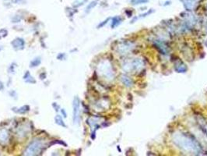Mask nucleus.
Here are the masks:
<instances>
[{
  "label": "nucleus",
  "instance_id": "nucleus-1",
  "mask_svg": "<svg viewBox=\"0 0 207 156\" xmlns=\"http://www.w3.org/2000/svg\"><path fill=\"white\" fill-rule=\"evenodd\" d=\"M172 141L179 149L186 153L199 155L203 153L200 143L191 134L184 132L177 131L173 133Z\"/></svg>",
  "mask_w": 207,
  "mask_h": 156
},
{
  "label": "nucleus",
  "instance_id": "nucleus-2",
  "mask_svg": "<svg viewBox=\"0 0 207 156\" xmlns=\"http://www.w3.org/2000/svg\"><path fill=\"white\" fill-rule=\"evenodd\" d=\"M98 71L99 75L106 81H111L114 78L112 65L108 60H103L99 63L98 66Z\"/></svg>",
  "mask_w": 207,
  "mask_h": 156
},
{
  "label": "nucleus",
  "instance_id": "nucleus-3",
  "mask_svg": "<svg viewBox=\"0 0 207 156\" xmlns=\"http://www.w3.org/2000/svg\"><path fill=\"white\" fill-rule=\"evenodd\" d=\"M144 67V62L139 58L133 59L122 64V69L126 73H136L142 70Z\"/></svg>",
  "mask_w": 207,
  "mask_h": 156
},
{
  "label": "nucleus",
  "instance_id": "nucleus-4",
  "mask_svg": "<svg viewBox=\"0 0 207 156\" xmlns=\"http://www.w3.org/2000/svg\"><path fill=\"white\" fill-rule=\"evenodd\" d=\"M43 148V142L39 140H35L28 145L24 152V155H38Z\"/></svg>",
  "mask_w": 207,
  "mask_h": 156
},
{
  "label": "nucleus",
  "instance_id": "nucleus-5",
  "mask_svg": "<svg viewBox=\"0 0 207 156\" xmlns=\"http://www.w3.org/2000/svg\"><path fill=\"white\" fill-rule=\"evenodd\" d=\"M79 106H80V101H79L78 97H75L73 101V122L75 124H78L79 122Z\"/></svg>",
  "mask_w": 207,
  "mask_h": 156
},
{
  "label": "nucleus",
  "instance_id": "nucleus-6",
  "mask_svg": "<svg viewBox=\"0 0 207 156\" xmlns=\"http://www.w3.org/2000/svg\"><path fill=\"white\" fill-rule=\"evenodd\" d=\"M134 48V44L130 41H125L121 43L118 47V52L120 55H126L129 54Z\"/></svg>",
  "mask_w": 207,
  "mask_h": 156
},
{
  "label": "nucleus",
  "instance_id": "nucleus-7",
  "mask_svg": "<svg viewBox=\"0 0 207 156\" xmlns=\"http://www.w3.org/2000/svg\"><path fill=\"white\" fill-rule=\"evenodd\" d=\"M196 121L198 123L199 127L200 130L203 131L207 138V121L205 118H203L202 116H197L196 117Z\"/></svg>",
  "mask_w": 207,
  "mask_h": 156
},
{
  "label": "nucleus",
  "instance_id": "nucleus-8",
  "mask_svg": "<svg viewBox=\"0 0 207 156\" xmlns=\"http://www.w3.org/2000/svg\"><path fill=\"white\" fill-rule=\"evenodd\" d=\"M11 44L13 47L16 49V50H22L24 49L25 47V42L24 40L20 38H17V39H14L13 41L11 42Z\"/></svg>",
  "mask_w": 207,
  "mask_h": 156
},
{
  "label": "nucleus",
  "instance_id": "nucleus-9",
  "mask_svg": "<svg viewBox=\"0 0 207 156\" xmlns=\"http://www.w3.org/2000/svg\"><path fill=\"white\" fill-rule=\"evenodd\" d=\"M174 69L178 73H185L187 71L188 67L181 60H178L177 62H175Z\"/></svg>",
  "mask_w": 207,
  "mask_h": 156
},
{
  "label": "nucleus",
  "instance_id": "nucleus-10",
  "mask_svg": "<svg viewBox=\"0 0 207 156\" xmlns=\"http://www.w3.org/2000/svg\"><path fill=\"white\" fill-rule=\"evenodd\" d=\"M9 134L6 130H2L0 131V143L3 144H6L9 141Z\"/></svg>",
  "mask_w": 207,
  "mask_h": 156
},
{
  "label": "nucleus",
  "instance_id": "nucleus-11",
  "mask_svg": "<svg viewBox=\"0 0 207 156\" xmlns=\"http://www.w3.org/2000/svg\"><path fill=\"white\" fill-rule=\"evenodd\" d=\"M121 81L122 83L126 87H131L133 85V81L129 77L126 75H122L121 77Z\"/></svg>",
  "mask_w": 207,
  "mask_h": 156
},
{
  "label": "nucleus",
  "instance_id": "nucleus-12",
  "mask_svg": "<svg viewBox=\"0 0 207 156\" xmlns=\"http://www.w3.org/2000/svg\"><path fill=\"white\" fill-rule=\"evenodd\" d=\"M122 22V18L121 17H114L112 18V21H111V28H114L116 27H118L119 25L121 24V23Z\"/></svg>",
  "mask_w": 207,
  "mask_h": 156
},
{
  "label": "nucleus",
  "instance_id": "nucleus-13",
  "mask_svg": "<svg viewBox=\"0 0 207 156\" xmlns=\"http://www.w3.org/2000/svg\"><path fill=\"white\" fill-rule=\"evenodd\" d=\"M13 110L19 114H25V113H27L28 112H29L30 107H29V106H22V107L17 109V110H15V109H13Z\"/></svg>",
  "mask_w": 207,
  "mask_h": 156
},
{
  "label": "nucleus",
  "instance_id": "nucleus-14",
  "mask_svg": "<svg viewBox=\"0 0 207 156\" xmlns=\"http://www.w3.org/2000/svg\"><path fill=\"white\" fill-rule=\"evenodd\" d=\"M23 79L25 80V81H26L27 83H31V84H34L36 81H35V80L33 78L32 76L30 74V73L28 72V71H27L26 74H24V76H23Z\"/></svg>",
  "mask_w": 207,
  "mask_h": 156
},
{
  "label": "nucleus",
  "instance_id": "nucleus-15",
  "mask_svg": "<svg viewBox=\"0 0 207 156\" xmlns=\"http://www.w3.org/2000/svg\"><path fill=\"white\" fill-rule=\"evenodd\" d=\"M55 122H56V123L58 124V125L62 126V127H65V128H66V124H65L64 121H63V118H62L61 116L57 115L56 117H55Z\"/></svg>",
  "mask_w": 207,
  "mask_h": 156
},
{
  "label": "nucleus",
  "instance_id": "nucleus-16",
  "mask_svg": "<svg viewBox=\"0 0 207 156\" xmlns=\"http://www.w3.org/2000/svg\"><path fill=\"white\" fill-rule=\"evenodd\" d=\"M41 63V60L39 57L38 58H35L34 60H33L31 62V64H30V66L31 67H35V66H38Z\"/></svg>",
  "mask_w": 207,
  "mask_h": 156
},
{
  "label": "nucleus",
  "instance_id": "nucleus-17",
  "mask_svg": "<svg viewBox=\"0 0 207 156\" xmlns=\"http://www.w3.org/2000/svg\"><path fill=\"white\" fill-rule=\"evenodd\" d=\"M97 4H98V1H93V2H92V3H89V5L88 6H87V12L88 13V12H90V10H91L92 9H93V8H94L95 6H97Z\"/></svg>",
  "mask_w": 207,
  "mask_h": 156
},
{
  "label": "nucleus",
  "instance_id": "nucleus-18",
  "mask_svg": "<svg viewBox=\"0 0 207 156\" xmlns=\"http://www.w3.org/2000/svg\"><path fill=\"white\" fill-rule=\"evenodd\" d=\"M149 0H131L132 4L133 5H140V4H145L147 3Z\"/></svg>",
  "mask_w": 207,
  "mask_h": 156
},
{
  "label": "nucleus",
  "instance_id": "nucleus-19",
  "mask_svg": "<svg viewBox=\"0 0 207 156\" xmlns=\"http://www.w3.org/2000/svg\"><path fill=\"white\" fill-rule=\"evenodd\" d=\"M110 20V19L109 18H108V19H107V20H104V21H103L102 22V23H100V24L99 25H98V28H102V27H104V25L105 24H106V23H108V20Z\"/></svg>",
  "mask_w": 207,
  "mask_h": 156
},
{
  "label": "nucleus",
  "instance_id": "nucleus-20",
  "mask_svg": "<svg viewBox=\"0 0 207 156\" xmlns=\"http://www.w3.org/2000/svg\"><path fill=\"white\" fill-rule=\"evenodd\" d=\"M61 112H62V113H63V117H64L65 118H66V111H65V109H62Z\"/></svg>",
  "mask_w": 207,
  "mask_h": 156
},
{
  "label": "nucleus",
  "instance_id": "nucleus-21",
  "mask_svg": "<svg viewBox=\"0 0 207 156\" xmlns=\"http://www.w3.org/2000/svg\"><path fill=\"white\" fill-rule=\"evenodd\" d=\"M3 88V83H0V90H2V89Z\"/></svg>",
  "mask_w": 207,
  "mask_h": 156
}]
</instances>
